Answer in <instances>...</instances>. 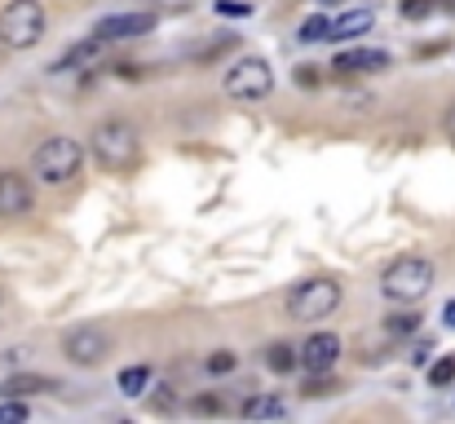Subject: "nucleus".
<instances>
[{"mask_svg":"<svg viewBox=\"0 0 455 424\" xmlns=\"http://www.w3.org/2000/svg\"><path fill=\"white\" fill-rule=\"evenodd\" d=\"M93 159H98V168H107V172H129V168L142 159L138 129L124 124V120L98 124V129H93Z\"/></svg>","mask_w":455,"mask_h":424,"instance_id":"obj_1","label":"nucleus"},{"mask_svg":"<svg viewBox=\"0 0 455 424\" xmlns=\"http://www.w3.org/2000/svg\"><path fill=\"white\" fill-rule=\"evenodd\" d=\"M429 287H434V266L425 257H398L380 275V292L389 300H398V305H416Z\"/></svg>","mask_w":455,"mask_h":424,"instance_id":"obj_2","label":"nucleus"},{"mask_svg":"<svg viewBox=\"0 0 455 424\" xmlns=\"http://www.w3.org/2000/svg\"><path fill=\"white\" fill-rule=\"evenodd\" d=\"M44 36V4L40 0H9L0 9V44L4 49H36Z\"/></svg>","mask_w":455,"mask_h":424,"instance_id":"obj_3","label":"nucleus"},{"mask_svg":"<svg viewBox=\"0 0 455 424\" xmlns=\"http://www.w3.org/2000/svg\"><path fill=\"white\" fill-rule=\"evenodd\" d=\"M80 164H84V150H80V141H71V138L40 141L36 155H31V172H36L44 186H62V181H71V177L80 172Z\"/></svg>","mask_w":455,"mask_h":424,"instance_id":"obj_4","label":"nucleus"},{"mask_svg":"<svg viewBox=\"0 0 455 424\" xmlns=\"http://www.w3.org/2000/svg\"><path fill=\"white\" fill-rule=\"evenodd\" d=\"M270 89H275V71H270L266 58H239L226 71V93L239 98V102H261Z\"/></svg>","mask_w":455,"mask_h":424,"instance_id":"obj_5","label":"nucleus"},{"mask_svg":"<svg viewBox=\"0 0 455 424\" xmlns=\"http://www.w3.org/2000/svg\"><path fill=\"white\" fill-rule=\"evenodd\" d=\"M340 305V283L331 279H309V283H297L292 296H288V314L292 318H327L331 309Z\"/></svg>","mask_w":455,"mask_h":424,"instance_id":"obj_6","label":"nucleus"},{"mask_svg":"<svg viewBox=\"0 0 455 424\" xmlns=\"http://www.w3.org/2000/svg\"><path fill=\"white\" fill-rule=\"evenodd\" d=\"M107 349H111V340H107V332H102V327H93V323L71 327V332H67V340H62V354H67L76 367H98V363L107 358Z\"/></svg>","mask_w":455,"mask_h":424,"instance_id":"obj_7","label":"nucleus"},{"mask_svg":"<svg viewBox=\"0 0 455 424\" xmlns=\"http://www.w3.org/2000/svg\"><path fill=\"white\" fill-rule=\"evenodd\" d=\"M31 212V186L22 172L4 168L0 172V221H13V217H27Z\"/></svg>","mask_w":455,"mask_h":424,"instance_id":"obj_8","label":"nucleus"},{"mask_svg":"<svg viewBox=\"0 0 455 424\" xmlns=\"http://www.w3.org/2000/svg\"><path fill=\"white\" fill-rule=\"evenodd\" d=\"M336 358H340V336H336V332H314L301 345V358H297V363H305L309 376H314V372H331Z\"/></svg>","mask_w":455,"mask_h":424,"instance_id":"obj_9","label":"nucleus"},{"mask_svg":"<svg viewBox=\"0 0 455 424\" xmlns=\"http://www.w3.org/2000/svg\"><path fill=\"white\" fill-rule=\"evenodd\" d=\"M155 27V13H111L93 27V36H102L107 44L111 40H133V36H147Z\"/></svg>","mask_w":455,"mask_h":424,"instance_id":"obj_10","label":"nucleus"},{"mask_svg":"<svg viewBox=\"0 0 455 424\" xmlns=\"http://www.w3.org/2000/svg\"><path fill=\"white\" fill-rule=\"evenodd\" d=\"M389 67V53L385 49H340L331 71L340 76H371V71H385Z\"/></svg>","mask_w":455,"mask_h":424,"instance_id":"obj_11","label":"nucleus"},{"mask_svg":"<svg viewBox=\"0 0 455 424\" xmlns=\"http://www.w3.org/2000/svg\"><path fill=\"white\" fill-rule=\"evenodd\" d=\"M102 49H107V40L102 36H89V40H80L76 49H67L58 62H53V71H71V67H93L98 58H102Z\"/></svg>","mask_w":455,"mask_h":424,"instance_id":"obj_12","label":"nucleus"},{"mask_svg":"<svg viewBox=\"0 0 455 424\" xmlns=\"http://www.w3.org/2000/svg\"><path fill=\"white\" fill-rule=\"evenodd\" d=\"M371 22H376V13H371V9H349V13H340V18L331 22V31H327V40H345V36H363V31H371Z\"/></svg>","mask_w":455,"mask_h":424,"instance_id":"obj_13","label":"nucleus"},{"mask_svg":"<svg viewBox=\"0 0 455 424\" xmlns=\"http://www.w3.org/2000/svg\"><path fill=\"white\" fill-rule=\"evenodd\" d=\"M49 389H58L49 376H9V380L0 385L4 398H31V394H49Z\"/></svg>","mask_w":455,"mask_h":424,"instance_id":"obj_14","label":"nucleus"},{"mask_svg":"<svg viewBox=\"0 0 455 424\" xmlns=\"http://www.w3.org/2000/svg\"><path fill=\"white\" fill-rule=\"evenodd\" d=\"M243 416H252V420H279V416H288V403L275 398V394H261V398H248L243 403Z\"/></svg>","mask_w":455,"mask_h":424,"instance_id":"obj_15","label":"nucleus"},{"mask_svg":"<svg viewBox=\"0 0 455 424\" xmlns=\"http://www.w3.org/2000/svg\"><path fill=\"white\" fill-rule=\"evenodd\" d=\"M147 385H151V367H124V372H120V394H124V398L147 394Z\"/></svg>","mask_w":455,"mask_h":424,"instance_id":"obj_16","label":"nucleus"},{"mask_svg":"<svg viewBox=\"0 0 455 424\" xmlns=\"http://www.w3.org/2000/svg\"><path fill=\"white\" fill-rule=\"evenodd\" d=\"M266 367L279 372V376L292 372V367H297V349H292V345H270V349H266Z\"/></svg>","mask_w":455,"mask_h":424,"instance_id":"obj_17","label":"nucleus"},{"mask_svg":"<svg viewBox=\"0 0 455 424\" xmlns=\"http://www.w3.org/2000/svg\"><path fill=\"white\" fill-rule=\"evenodd\" d=\"M327 31H331V18H323V13H309V18L301 22V40H305V44L327 40Z\"/></svg>","mask_w":455,"mask_h":424,"instance_id":"obj_18","label":"nucleus"},{"mask_svg":"<svg viewBox=\"0 0 455 424\" xmlns=\"http://www.w3.org/2000/svg\"><path fill=\"white\" fill-rule=\"evenodd\" d=\"M451 380H455V358H438V363L429 367V385L443 389V385H451Z\"/></svg>","mask_w":455,"mask_h":424,"instance_id":"obj_19","label":"nucleus"},{"mask_svg":"<svg viewBox=\"0 0 455 424\" xmlns=\"http://www.w3.org/2000/svg\"><path fill=\"white\" fill-rule=\"evenodd\" d=\"M389 332H394V336H411V332H420V314H394V318H389Z\"/></svg>","mask_w":455,"mask_h":424,"instance_id":"obj_20","label":"nucleus"},{"mask_svg":"<svg viewBox=\"0 0 455 424\" xmlns=\"http://www.w3.org/2000/svg\"><path fill=\"white\" fill-rule=\"evenodd\" d=\"M31 412H27V403H0V424H18L27 420Z\"/></svg>","mask_w":455,"mask_h":424,"instance_id":"obj_21","label":"nucleus"},{"mask_svg":"<svg viewBox=\"0 0 455 424\" xmlns=\"http://www.w3.org/2000/svg\"><path fill=\"white\" fill-rule=\"evenodd\" d=\"M208 372H212V376L235 372V354H226V349H221V354H212V358H208Z\"/></svg>","mask_w":455,"mask_h":424,"instance_id":"obj_22","label":"nucleus"},{"mask_svg":"<svg viewBox=\"0 0 455 424\" xmlns=\"http://www.w3.org/2000/svg\"><path fill=\"white\" fill-rule=\"evenodd\" d=\"M217 13H226V18H243V13H252V4H243V0H217Z\"/></svg>","mask_w":455,"mask_h":424,"instance_id":"obj_23","label":"nucleus"},{"mask_svg":"<svg viewBox=\"0 0 455 424\" xmlns=\"http://www.w3.org/2000/svg\"><path fill=\"white\" fill-rule=\"evenodd\" d=\"M429 9H434L429 0H403V18H411V22H416V18H425Z\"/></svg>","mask_w":455,"mask_h":424,"instance_id":"obj_24","label":"nucleus"},{"mask_svg":"<svg viewBox=\"0 0 455 424\" xmlns=\"http://www.w3.org/2000/svg\"><path fill=\"white\" fill-rule=\"evenodd\" d=\"M314 71H318V67H301V71H297V84H318Z\"/></svg>","mask_w":455,"mask_h":424,"instance_id":"obj_25","label":"nucleus"},{"mask_svg":"<svg viewBox=\"0 0 455 424\" xmlns=\"http://www.w3.org/2000/svg\"><path fill=\"white\" fill-rule=\"evenodd\" d=\"M195 412H208L212 416L217 412V398H195Z\"/></svg>","mask_w":455,"mask_h":424,"instance_id":"obj_26","label":"nucleus"},{"mask_svg":"<svg viewBox=\"0 0 455 424\" xmlns=\"http://www.w3.org/2000/svg\"><path fill=\"white\" fill-rule=\"evenodd\" d=\"M443 323L455 332V300H447V305H443Z\"/></svg>","mask_w":455,"mask_h":424,"instance_id":"obj_27","label":"nucleus"},{"mask_svg":"<svg viewBox=\"0 0 455 424\" xmlns=\"http://www.w3.org/2000/svg\"><path fill=\"white\" fill-rule=\"evenodd\" d=\"M159 4H164V9H186L190 0H159Z\"/></svg>","mask_w":455,"mask_h":424,"instance_id":"obj_28","label":"nucleus"},{"mask_svg":"<svg viewBox=\"0 0 455 424\" xmlns=\"http://www.w3.org/2000/svg\"><path fill=\"white\" fill-rule=\"evenodd\" d=\"M447 133H451V138H455V107H451V111H447Z\"/></svg>","mask_w":455,"mask_h":424,"instance_id":"obj_29","label":"nucleus"},{"mask_svg":"<svg viewBox=\"0 0 455 424\" xmlns=\"http://www.w3.org/2000/svg\"><path fill=\"white\" fill-rule=\"evenodd\" d=\"M318 4H340V0H318Z\"/></svg>","mask_w":455,"mask_h":424,"instance_id":"obj_30","label":"nucleus"}]
</instances>
